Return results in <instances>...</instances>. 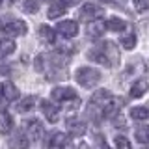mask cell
Masks as SVG:
<instances>
[{"label":"cell","instance_id":"obj_1","mask_svg":"<svg viewBox=\"0 0 149 149\" xmlns=\"http://www.w3.org/2000/svg\"><path fill=\"white\" fill-rule=\"evenodd\" d=\"M36 69L47 74L49 80H58V78L67 77V60L62 54H39L36 58Z\"/></svg>","mask_w":149,"mask_h":149},{"label":"cell","instance_id":"obj_32","mask_svg":"<svg viewBox=\"0 0 149 149\" xmlns=\"http://www.w3.org/2000/svg\"><path fill=\"white\" fill-rule=\"evenodd\" d=\"M0 6H2V0H0Z\"/></svg>","mask_w":149,"mask_h":149},{"label":"cell","instance_id":"obj_28","mask_svg":"<svg viewBox=\"0 0 149 149\" xmlns=\"http://www.w3.org/2000/svg\"><path fill=\"white\" fill-rule=\"evenodd\" d=\"M132 4H134L136 11H146V9H149V0H132Z\"/></svg>","mask_w":149,"mask_h":149},{"label":"cell","instance_id":"obj_15","mask_svg":"<svg viewBox=\"0 0 149 149\" xmlns=\"http://www.w3.org/2000/svg\"><path fill=\"white\" fill-rule=\"evenodd\" d=\"M2 97L6 101H15L19 99V90L13 82H4L2 84Z\"/></svg>","mask_w":149,"mask_h":149},{"label":"cell","instance_id":"obj_31","mask_svg":"<svg viewBox=\"0 0 149 149\" xmlns=\"http://www.w3.org/2000/svg\"><path fill=\"white\" fill-rule=\"evenodd\" d=\"M0 93H2V86H0Z\"/></svg>","mask_w":149,"mask_h":149},{"label":"cell","instance_id":"obj_24","mask_svg":"<svg viewBox=\"0 0 149 149\" xmlns=\"http://www.w3.org/2000/svg\"><path fill=\"white\" fill-rule=\"evenodd\" d=\"M121 45H123V49L132 50L134 47H136V34H134V32H130V34H125L123 37H121Z\"/></svg>","mask_w":149,"mask_h":149},{"label":"cell","instance_id":"obj_30","mask_svg":"<svg viewBox=\"0 0 149 149\" xmlns=\"http://www.w3.org/2000/svg\"><path fill=\"white\" fill-rule=\"evenodd\" d=\"M63 6H77V4H80V0H62Z\"/></svg>","mask_w":149,"mask_h":149},{"label":"cell","instance_id":"obj_29","mask_svg":"<svg viewBox=\"0 0 149 149\" xmlns=\"http://www.w3.org/2000/svg\"><path fill=\"white\" fill-rule=\"evenodd\" d=\"M9 73H11V67L4 60H0V74H9Z\"/></svg>","mask_w":149,"mask_h":149},{"label":"cell","instance_id":"obj_33","mask_svg":"<svg viewBox=\"0 0 149 149\" xmlns=\"http://www.w3.org/2000/svg\"><path fill=\"white\" fill-rule=\"evenodd\" d=\"M143 149H149V147H143Z\"/></svg>","mask_w":149,"mask_h":149},{"label":"cell","instance_id":"obj_5","mask_svg":"<svg viewBox=\"0 0 149 149\" xmlns=\"http://www.w3.org/2000/svg\"><path fill=\"white\" fill-rule=\"evenodd\" d=\"M24 129H26V136L30 138L32 142L41 140L43 134H45V127H43V123H41V119H36V118L28 119L24 123Z\"/></svg>","mask_w":149,"mask_h":149},{"label":"cell","instance_id":"obj_23","mask_svg":"<svg viewBox=\"0 0 149 149\" xmlns=\"http://www.w3.org/2000/svg\"><path fill=\"white\" fill-rule=\"evenodd\" d=\"M11 129H13V119L8 114H2L0 116V134L11 132Z\"/></svg>","mask_w":149,"mask_h":149},{"label":"cell","instance_id":"obj_20","mask_svg":"<svg viewBox=\"0 0 149 149\" xmlns=\"http://www.w3.org/2000/svg\"><path fill=\"white\" fill-rule=\"evenodd\" d=\"M130 118L134 121H146V119H149V108H146V106H134L130 110Z\"/></svg>","mask_w":149,"mask_h":149},{"label":"cell","instance_id":"obj_4","mask_svg":"<svg viewBox=\"0 0 149 149\" xmlns=\"http://www.w3.org/2000/svg\"><path fill=\"white\" fill-rule=\"evenodd\" d=\"M74 78H77V82L82 88L91 90V88H95L101 82V73L93 67H78L77 73H74Z\"/></svg>","mask_w":149,"mask_h":149},{"label":"cell","instance_id":"obj_10","mask_svg":"<svg viewBox=\"0 0 149 149\" xmlns=\"http://www.w3.org/2000/svg\"><path fill=\"white\" fill-rule=\"evenodd\" d=\"M71 140H69L67 134L63 132H52L50 134V142H49V147L50 149H67Z\"/></svg>","mask_w":149,"mask_h":149},{"label":"cell","instance_id":"obj_34","mask_svg":"<svg viewBox=\"0 0 149 149\" xmlns=\"http://www.w3.org/2000/svg\"><path fill=\"white\" fill-rule=\"evenodd\" d=\"M11 2H15V0H11Z\"/></svg>","mask_w":149,"mask_h":149},{"label":"cell","instance_id":"obj_27","mask_svg":"<svg viewBox=\"0 0 149 149\" xmlns=\"http://www.w3.org/2000/svg\"><path fill=\"white\" fill-rule=\"evenodd\" d=\"M116 147L118 149H130V142L119 134V136H116Z\"/></svg>","mask_w":149,"mask_h":149},{"label":"cell","instance_id":"obj_14","mask_svg":"<svg viewBox=\"0 0 149 149\" xmlns=\"http://www.w3.org/2000/svg\"><path fill=\"white\" fill-rule=\"evenodd\" d=\"M104 30H106V22L101 21V19H97V21L88 24V36L90 37H101L104 34Z\"/></svg>","mask_w":149,"mask_h":149},{"label":"cell","instance_id":"obj_2","mask_svg":"<svg viewBox=\"0 0 149 149\" xmlns=\"http://www.w3.org/2000/svg\"><path fill=\"white\" fill-rule=\"evenodd\" d=\"M88 58L91 62H97L104 67H114L116 63L119 62V50L116 43L112 41H102V43H97L93 49L88 50Z\"/></svg>","mask_w":149,"mask_h":149},{"label":"cell","instance_id":"obj_17","mask_svg":"<svg viewBox=\"0 0 149 149\" xmlns=\"http://www.w3.org/2000/svg\"><path fill=\"white\" fill-rule=\"evenodd\" d=\"M125 28H127V22L119 17H110L106 21V30H110V32H123Z\"/></svg>","mask_w":149,"mask_h":149},{"label":"cell","instance_id":"obj_6","mask_svg":"<svg viewBox=\"0 0 149 149\" xmlns=\"http://www.w3.org/2000/svg\"><path fill=\"white\" fill-rule=\"evenodd\" d=\"M104 13V9L101 6H97V4H84L82 9H80V19L82 21H97V19H101V15Z\"/></svg>","mask_w":149,"mask_h":149},{"label":"cell","instance_id":"obj_13","mask_svg":"<svg viewBox=\"0 0 149 149\" xmlns=\"http://www.w3.org/2000/svg\"><path fill=\"white\" fill-rule=\"evenodd\" d=\"M147 90H149V82L146 80V78H140V80H136L132 84V88H130V95H132L134 99H140V97L146 95Z\"/></svg>","mask_w":149,"mask_h":149},{"label":"cell","instance_id":"obj_12","mask_svg":"<svg viewBox=\"0 0 149 149\" xmlns=\"http://www.w3.org/2000/svg\"><path fill=\"white\" fill-rule=\"evenodd\" d=\"M67 130L73 136H84L86 134V123L78 118H69L67 119Z\"/></svg>","mask_w":149,"mask_h":149},{"label":"cell","instance_id":"obj_26","mask_svg":"<svg viewBox=\"0 0 149 149\" xmlns=\"http://www.w3.org/2000/svg\"><path fill=\"white\" fill-rule=\"evenodd\" d=\"M136 140L142 143H149V127H140L136 130Z\"/></svg>","mask_w":149,"mask_h":149},{"label":"cell","instance_id":"obj_18","mask_svg":"<svg viewBox=\"0 0 149 149\" xmlns=\"http://www.w3.org/2000/svg\"><path fill=\"white\" fill-rule=\"evenodd\" d=\"M121 108V101H118V99H114L112 97L110 99V102L104 106V112H102V118H114L116 114H118V110Z\"/></svg>","mask_w":149,"mask_h":149},{"label":"cell","instance_id":"obj_9","mask_svg":"<svg viewBox=\"0 0 149 149\" xmlns=\"http://www.w3.org/2000/svg\"><path fill=\"white\" fill-rule=\"evenodd\" d=\"M56 32L69 39V37H74L78 34V24L74 21H60L58 26H56Z\"/></svg>","mask_w":149,"mask_h":149},{"label":"cell","instance_id":"obj_11","mask_svg":"<svg viewBox=\"0 0 149 149\" xmlns=\"http://www.w3.org/2000/svg\"><path fill=\"white\" fill-rule=\"evenodd\" d=\"M8 146H9V149H28L30 138H28L26 134H22V132H15L8 140Z\"/></svg>","mask_w":149,"mask_h":149},{"label":"cell","instance_id":"obj_8","mask_svg":"<svg viewBox=\"0 0 149 149\" xmlns=\"http://www.w3.org/2000/svg\"><path fill=\"white\" fill-rule=\"evenodd\" d=\"M41 112H43L45 119L50 123H56L60 119V108L50 101H41Z\"/></svg>","mask_w":149,"mask_h":149},{"label":"cell","instance_id":"obj_7","mask_svg":"<svg viewBox=\"0 0 149 149\" xmlns=\"http://www.w3.org/2000/svg\"><path fill=\"white\" fill-rule=\"evenodd\" d=\"M2 30L6 32V34L9 36H24L26 34V30H28V26H26V22L24 21H19V19H15V21H9L6 22V24L2 26Z\"/></svg>","mask_w":149,"mask_h":149},{"label":"cell","instance_id":"obj_19","mask_svg":"<svg viewBox=\"0 0 149 149\" xmlns=\"http://www.w3.org/2000/svg\"><path fill=\"white\" fill-rule=\"evenodd\" d=\"M62 15H65V6H63L62 2L50 4L49 11H47V17H49V19H60Z\"/></svg>","mask_w":149,"mask_h":149},{"label":"cell","instance_id":"obj_22","mask_svg":"<svg viewBox=\"0 0 149 149\" xmlns=\"http://www.w3.org/2000/svg\"><path fill=\"white\" fill-rule=\"evenodd\" d=\"M13 50H15V43L11 39H0V58L9 56Z\"/></svg>","mask_w":149,"mask_h":149},{"label":"cell","instance_id":"obj_3","mask_svg":"<svg viewBox=\"0 0 149 149\" xmlns=\"http://www.w3.org/2000/svg\"><path fill=\"white\" fill-rule=\"evenodd\" d=\"M52 99L65 104L67 108H78V104H80V99H78V95L74 93L73 88L69 86H58L52 90Z\"/></svg>","mask_w":149,"mask_h":149},{"label":"cell","instance_id":"obj_21","mask_svg":"<svg viewBox=\"0 0 149 149\" xmlns=\"http://www.w3.org/2000/svg\"><path fill=\"white\" fill-rule=\"evenodd\" d=\"M34 106H36V97L28 95V97H24V99H21V102L17 104V110L19 112H30Z\"/></svg>","mask_w":149,"mask_h":149},{"label":"cell","instance_id":"obj_25","mask_svg":"<svg viewBox=\"0 0 149 149\" xmlns=\"http://www.w3.org/2000/svg\"><path fill=\"white\" fill-rule=\"evenodd\" d=\"M22 9H24L26 13H37V9H39V0H26V2L22 4Z\"/></svg>","mask_w":149,"mask_h":149},{"label":"cell","instance_id":"obj_16","mask_svg":"<svg viewBox=\"0 0 149 149\" xmlns=\"http://www.w3.org/2000/svg\"><path fill=\"white\" fill-rule=\"evenodd\" d=\"M37 37H39L41 41H45V43H54L56 30H52L50 26H45V24H41L39 28H37Z\"/></svg>","mask_w":149,"mask_h":149}]
</instances>
